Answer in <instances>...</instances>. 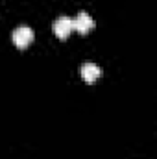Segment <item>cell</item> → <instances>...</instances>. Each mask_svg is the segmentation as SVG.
I'll use <instances>...</instances> for the list:
<instances>
[{
    "mask_svg": "<svg viewBox=\"0 0 157 159\" xmlns=\"http://www.w3.org/2000/svg\"><path fill=\"white\" fill-rule=\"evenodd\" d=\"M54 34H56L59 39H67V37L72 34V19L61 15V17L54 22Z\"/></svg>",
    "mask_w": 157,
    "mask_h": 159,
    "instance_id": "3957f363",
    "label": "cell"
},
{
    "mask_svg": "<svg viewBox=\"0 0 157 159\" xmlns=\"http://www.w3.org/2000/svg\"><path fill=\"white\" fill-rule=\"evenodd\" d=\"M34 41V30L30 26H19L13 30V43L19 48H26Z\"/></svg>",
    "mask_w": 157,
    "mask_h": 159,
    "instance_id": "7a4b0ae2",
    "label": "cell"
},
{
    "mask_svg": "<svg viewBox=\"0 0 157 159\" xmlns=\"http://www.w3.org/2000/svg\"><path fill=\"white\" fill-rule=\"evenodd\" d=\"M92 28H94V20H92V17L87 11H79L78 15L72 19V30H76L81 35H85Z\"/></svg>",
    "mask_w": 157,
    "mask_h": 159,
    "instance_id": "6da1fadb",
    "label": "cell"
},
{
    "mask_svg": "<svg viewBox=\"0 0 157 159\" xmlns=\"http://www.w3.org/2000/svg\"><path fill=\"white\" fill-rule=\"evenodd\" d=\"M102 74V69L96 65V63H83L81 65V78L85 80L87 83H92L100 78Z\"/></svg>",
    "mask_w": 157,
    "mask_h": 159,
    "instance_id": "277c9868",
    "label": "cell"
}]
</instances>
